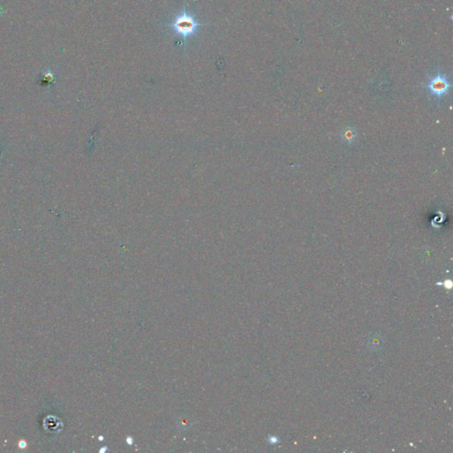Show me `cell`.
<instances>
[{
	"mask_svg": "<svg viewBox=\"0 0 453 453\" xmlns=\"http://www.w3.org/2000/svg\"><path fill=\"white\" fill-rule=\"evenodd\" d=\"M203 26H205V24L198 22L195 16L188 13L186 5L184 6L182 13L174 18L172 23L167 24V27L170 28L174 34L182 37L185 45L188 39L196 34L198 28Z\"/></svg>",
	"mask_w": 453,
	"mask_h": 453,
	"instance_id": "cell-1",
	"label": "cell"
},
{
	"mask_svg": "<svg viewBox=\"0 0 453 453\" xmlns=\"http://www.w3.org/2000/svg\"><path fill=\"white\" fill-rule=\"evenodd\" d=\"M429 92L436 98H441L448 93L451 84L447 76L443 73H437L429 80L428 84Z\"/></svg>",
	"mask_w": 453,
	"mask_h": 453,
	"instance_id": "cell-2",
	"label": "cell"
},
{
	"mask_svg": "<svg viewBox=\"0 0 453 453\" xmlns=\"http://www.w3.org/2000/svg\"><path fill=\"white\" fill-rule=\"evenodd\" d=\"M342 138L343 139L348 142V143H351L353 142L356 138V132H355L354 129L351 128H348L345 129V131L343 132V135H342Z\"/></svg>",
	"mask_w": 453,
	"mask_h": 453,
	"instance_id": "cell-3",
	"label": "cell"
}]
</instances>
